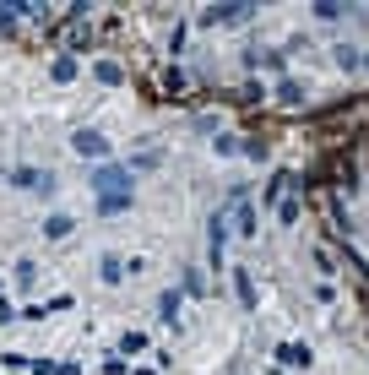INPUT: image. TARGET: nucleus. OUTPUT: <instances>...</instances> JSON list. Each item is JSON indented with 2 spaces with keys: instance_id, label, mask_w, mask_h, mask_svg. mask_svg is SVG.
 <instances>
[{
  "instance_id": "f257e3e1",
  "label": "nucleus",
  "mask_w": 369,
  "mask_h": 375,
  "mask_svg": "<svg viewBox=\"0 0 369 375\" xmlns=\"http://www.w3.org/2000/svg\"><path fill=\"white\" fill-rule=\"evenodd\" d=\"M93 190H98V202H130V169L103 164L98 174H93Z\"/></svg>"
},
{
  "instance_id": "20e7f679",
  "label": "nucleus",
  "mask_w": 369,
  "mask_h": 375,
  "mask_svg": "<svg viewBox=\"0 0 369 375\" xmlns=\"http://www.w3.org/2000/svg\"><path fill=\"white\" fill-rule=\"evenodd\" d=\"M255 223H261V218H255V207H250L245 196H234V234H245V239H255Z\"/></svg>"
},
{
  "instance_id": "9d476101",
  "label": "nucleus",
  "mask_w": 369,
  "mask_h": 375,
  "mask_svg": "<svg viewBox=\"0 0 369 375\" xmlns=\"http://www.w3.org/2000/svg\"><path fill=\"white\" fill-rule=\"evenodd\" d=\"M309 11H315L321 22H337L342 11H348V6H337V0H321V6H309Z\"/></svg>"
},
{
  "instance_id": "ddd939ff",
  "label": "nucleus",
  "mask_w": 369,
  "mask_h": 375,
  "mask_svg": "<svg viewBox=\"0 0 369 375\" xmlns=\"http://www.w3.org/2000/svg\"><path fill=\"white\" fill-rule=\"evenodd\" d=\"M71 77H76V60H71V55H60V60H55V82H71Z\"/></svg>"
},
{
  "instance_id": "39448f33",
  "label": "nucleus",
  "mask_w": 369,
  "mask_h": 375,
  "mask_svg": "<svg viewBox=\"0 0 369 375\" xmlns=\"http://www.w3.org/2000/svg\"><path fill=\"white\" fill-rule=\"evenodd\" d=\"M71 147H76L82 158H103V152H109V142H103L98 131H76V136H71Z\"/></svg>"
},
{
  "instance_id": "1a4fd4ad",
  "label": "nucleus",
  "mask_w": 369,
  "mask_h": 375,
  "mask_svg": "<svg viewBox=\"0 0 369 375\" xmlns=\"http://www.w3.org/2000/svg\"><path fill=\"white\" fill-rule=\"evenodd\" d=\"M76 229V223H71V218H60V212H55V218H49V223H43V234H49V239H65V234Z\"/></svg>"
},
{
  "instance_id": "7ed1b4c3",
  "label": "nucleus",
  "mask_w": 369,
  "mask_h": 375,
  "mask_svg": "<svg viewBox=\"0 0 369 375\" xmlns=\"http://www.w3.org/2000/svg\"><path fill=\"white\" fill-rule=\"evenodd\" d=\"M11 185H17V190H43V196H49V190H55V174H39V169H11Z\"/></svg>"
},
{
  "instance_id": "4468645a",
  "label": "nucleus",
  "mask_w": 369,
  "mask_h": 375,
  "mask_svg": "<svg viewBox=\"0 0 369 375\" xmlns=\"http://www.w3.org/2000/svg\"><path fill=\"white\" fill-rule=\"evenodd\" d=\"M337 65H342V71H353V65H358V49H348V44H337Z\"/></svg>"
},
{
  "instance_id": "2eb2a0df",
  "label": "nucleus",
  "mask_w": 369,
  "mask_h": 375,
  "mask_svg": "<svg viewBox=\"0 0 369 375\" xmlns=\"http://www.w3.org/2000/svg\"><path fill=\"white\" fill-rule=\"evenodd\" d=\"M103 277H109V283H120L125 272H120V256H103Z\"/></svg>"
},
{
  "instance_id": "423d86ee",
  "label": "nucleus",
  "mask_w": 369,
  "mask_h": 375,
  "mask_svg": "<svg viewBox=\"0 0 369 375\" xmlns=\"http://www.w3.org/2000/svg\"><path fill=\"white\" fill-rule=\"evenodd\" d=\"M223 245H228V218H212V267H223Z\"/></svg>"
},
{
  "instance_id": "6e6552de",
  "label": "nucleus",
  "mask_w": 369,
  "mask_h": 375,
  "mask_svg": "<svg viewBox=\"0 0 369 375\" xmlns=\"http://www.w3.org/2000/svg\"><path fill=\"white\" fill-rule=\"evenodd\" d=\"M277 359H283V364H309V348H299V343H283V348H277Z\"/></svg>"
},
{
  "instance_id": "dca6fc26",
  "label": "nucleus",
  "mask_w": 369,
  "mask_h": 375,
  "mask_svg": "<svg viewBox=\"0 0 369 375\" xmlns=\"http://www.w3.org/2000/svg\"><path fill=\"white\" fill-rule=\"evenodd\" d=\"M283 104H304V87H299V82H283Z\"/></svg>"
},
{
  "instance_id": "f03ea898",
  "label": "nucleus",
  "mask_w": 369,
  "mask_h": 375,
  "mask_svg": "<svg viewBox=\"0 0 369 375\" xmlns=\"http://www.w3.org/2000/svg\"><path fill=\"white\" fill-rule=\"evenodd\" d=\"M255 6H245V0H223V6H206V22L217 27V22H245Z\"/></svg>"
},
{
  "instance_id": "9b49d317",
  "label": "nucleus",
  "mask_w": 369,
  "mask_h": 375,
  "mask_svg": "<svg viewBox=\"0 0 369 375\" xmlns=\"http://www.w3.org/2000/svg\"><path fill=\"white\" fill-rule=\"evenodd\" d=\"M93 71H98V82H109V87H114V82H120V77H125V71H120V65H114V60H98V65H93Z\"/></svg>"
},
{
  "instance_id": "f8f14e48",
  "label": "nucleus",
  "mask_w": 369,
  "mask_h": 375,
  "mask_svg": "<svg viewBox=\"0 0 369 375\" xmlns=\"http://www.w3.org/2000/svg\"><path fill=\"white\" fill-rule=\"evenodd\" d=\"M158 310H163L158 321H174V315H180V294H163V299H158Z\"/></svg>"
},
{
  "instance_id": "0eeeda50",
  "label": "nucleus",
  "mask_w": 369,
  "mask_h": 375,
  "mask_svg": "<svg viewBox=\"0 0 369 375\" xmlns=\"http://www.w3.org/2000/svg\"><path fill=\"white\" fill-rule=\"evenodd\" d=\"M234 289H239V305H245V310H255V283H250L245 267H234Z\"/></svg>"
}]
</instances>
